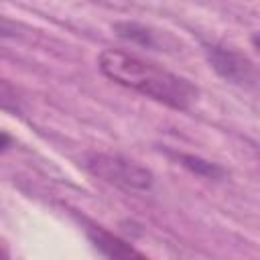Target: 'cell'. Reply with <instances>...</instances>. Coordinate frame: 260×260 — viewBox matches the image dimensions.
Wrapping results in <instances>:
<instances>
[{
	"label": "cell",
	"mask_w": 260,
	"mask_h": 260,
	"mask_svg": "<svg viewBox=\"0 0 260 260\" xmlns=\"http://www.w3.org/2000/svg\"><path fill=\"white\" fill-rule=\"evenodd\" d=\"M98 63L100 71L114 83L134 89L169 108L189 110L199 98V89L185 77H179L132 53L106 49L100 53Z\"/></svg>",
	"instance_id": "cell-1"
},
{
	"label": "cell",
	"mask_w": 260,
	"mask_h": 260,
	"mask_svg": "<svg viewBox=\"0 0 260 260\" xmlns=\"http://www.w3.org/2000/svg\"><path fill=\"white\" fill-rule=\"evenodd\" d=\"M83 167L98 179L120 187L124 191H144L152 185V173L138 162L110 152H89L83 158Z\"/></svg>",
	"instance_id": "cell-2"
},
{
	"label": "cell",
	"mask_w": 260,
	"mask_h": 260,
	"mask_svg": "<svg viewBox=\"0 0 260 260\" xmlns=\"http://www.w3.org/2000/svg\"><path fill=\"white\" fill-rule=\"evenodd\" d=\"M205 55L217 75H221L225 81L242 87L256 85V69L252 61L238 49L225 45H205Z\"/></svg>",
	"instance_id": "cell-3"
},
{
	"label": "cell",
	"mask_w": 260,
	"mask_h": 260,
	"mask_svg": "<svg viewBox=\"0 0 260 260\" xmlns=\"http://www.w3.org/2000/svg\"><path fill=\"white\" fill-rule=\"evenodd\" d=\"M114 30L118 32V37H122L130 43H136L140 47H146V49H160L162 51L167 47L165 37L160 32L152 30L150 26L138 24V22H116Z\"/></svg>",
	"instance_id": "cell-4"
},
{
	"label": "cell",
	"mask_w": 260,
	"mask_h": 260,
	"mask_svg": "<svg viewBox=\"0 0 260 260\" xmlns=\"http://www.w3.org/2000/svg\"><path fill=\"white\" fill-rule=\"evenodd\" d=\"M87 236L91 240V244L95 246V250L108 258H128V256H142L140 252H136L132 246H128L126 242L114 238L112 234L104 232L102 228L89 225L87 228Z\"/></svg>",
	"instance_id": "cell-5"
},
{
	"label": "cell",
	"mask_w": 260,
	"mask_h": 260,
	"mask_svg": "<svg viewBox=\"0 0 260 260\" xmlns=\"http://www.w3.org/2000/svg\"><path fill=\"white\" fill-rule=\"evenodd\" d=\"M179 160H181L183 167H187L189 171H193V173H197V175H201V177L217 179V177L223 175V171H221L217 165H213V162H209V160H203V158H199V156H193V154H179Z\"/></svg>",
	"instance_id": "cell-6"
},
{
	"label": "cell",
	"mask_w": 260,
	"mask_h": 260,
	"mask_svg": "<svg viewBox=\"0 0 260 260\" xmlns=\"http://www.w3.org/2000/svg\"><path fill=\"white\" fill-rule=\"evenodd\" d=\"M0 108L6 110V112H10V114H18L22 110L18 91L4 77H0Z\"/></svg>",
	"instance_id": "cell-7"
},
{
	"label": "cell",
	"mask_w": 260,
	"mask_h": 260,
	"mask_svg": "<svg viewBox=\"0 0 260 260\" xmlns=\"http://www.w3.org/2000/svg\"><path fill=\"white\" fill-rule=\"evenodd\" d=\"M16 39H18V26L12 20L0 16V45H4L6 41H16Z\"/></svg>",
	"instance_id": "cell-8"
},
{
	"label": "cell",
	"mask_w": 260,
	"mask_h": 260,
	"mask_svg": "<svg viewBox=\"0 0 260 260\" xmlns=\"http://www.w3.org/2000/svg\"><path fill=\"white\" fill-rule=\"evenodd\" d=\"M6 142H8V136H4V134H0V148H2V146H4Z\"/></svg>",
	"instance_id": "cell-9"
}]
</instances>
